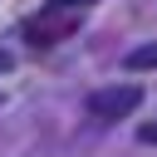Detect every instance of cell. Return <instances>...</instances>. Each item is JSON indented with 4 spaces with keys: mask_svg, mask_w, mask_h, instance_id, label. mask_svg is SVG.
I'll return each mask as SVG.
<instances>
[{
    "mask_svg": "<svg viewBox=\"0 0 157 157\" xmlns=\"http://www.w3.org/2000/svg\"><path fill=\"white\" fill-rule=\"evenodd\" d=\"M137 103H142V88H137V83H108V88H93V93H88V118L118 123V118L137 113Z\"/></svg>",
    "mask_w": 157,
    "mask_h": 157,
    "instance_id": "cell-1",
    "label": "cell"
},
{
    "mask_svg": "<svg viewBox=\"0 0 157 157\" xmlns=\"http://www.w3.org/2000/svg\"><path fill=\"white\" fill-rule=\"evenodd\" d=\"M132 74L137 69H157V44H137V49H128V59H123Z\"/></svg>",
    "mask_w": 157,
    "mask_h": 157,
    "instance_id": "cell-2",
    "label": "cell"
},
{
    "mask_svg": "<svg viewBox=\"0 0 157 157\" xmlns=\"http://www.w3.org/2000/svg\"><path fill=\"white\" fill-rule=\"evenodd\" d=\"M137 142H157V123H142L137 128Z\"/></svg>",
    "mask_w": 157,
    "mask_h": 157,
    "instance_id": "cell-3",
    "label": "cell"
},
{
    "mask_svg": "<svg viewBox=\"0 0 157 157\" xmlns=\"http://www.w3.org/2000/svg\"><path fill=\"white\" fill-rule=\"evenodd\" d=\"M54 10H74V5H88V0H49Z\"/></svg>",
    "mask_w": 157,
    "mask_h": 157,
    "instance_id": "cell-4",
    "label": "cell"
}]
</instances>
